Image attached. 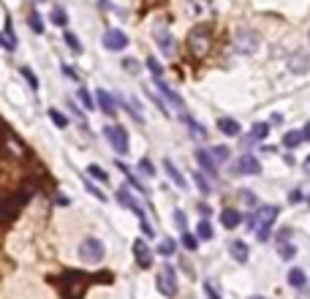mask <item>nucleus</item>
<instances>
[{
	"label": "nucleus",
	"mask_w": 310,
	"mask_h": 299,
	"mask_svg": "<svg viewBox=\"0 0 310 299\" xmlns=\"http://www.w3.org/2000/svg\"><path fill=\"white\" fill-rule=\"evenodd\" d=\"M277 212L280 210H277L275 204H267V207L259 210V215H256V240L259 242H267L272 237V223H275Z\"/></svg>",
	"instance_id": "f257e3e1"
},
{
	"label": "nucleus",
	"mask_w": 310,
	"mask_h": 299,
	"mask_svg": "<svg viewBox=\"0 0 310 299\" xmlns=\"http://www.w3.org/2000/svg\"><path fill=\"white\" fill-rule=\"evenodd\" d=\"M212 46V36L207 27H193L188 36V52L193 54V57H204L207 52H210Z\"/></svg>",
	"instance_id": "f03ea898"
},
{
	"label": "nucleus",
	"mask_w": 310,
	"mask_h": 299,
	"mask_svg": "<svg viewBox=\"0 0 310 299\" xmlns=\"http://www.w3.org/2000/svg\"><path fill=\"white\" fill-rule=\"evenodd\" d=\"M234 46H237V52H242V54H253L259 49V36H256V30H250V27H237L234 30Z\"/></svg>",
	"instance_id": "7ed1b4c3"
},
{
	"label": "nucleus",
	"mask_w": 310,
	"mask_h": 299,
	"mask_svg": "<svg viewBox=\"0 0 310 299\" xmlns=\"http://www.w3.org/2000/svg\"><path fill=\"white\" fill-rule=\"evenodd\" d=\"M79 256H82L84 264H101L103 261V242L95 240V237L82 240V245H79Z\"/></svg>",
	"instance_id": "20e7f679"
},
{
	"label": "nucleus",
	"mask_w": 310,
	"mask_h": 299,
	"mask_svg": "<svg viewBox=\"0 0 310 299\" xmlns=\"http://www.w3.org/2000/svg\"><path fill=\"white\" fill-rule=\"evenodd\" d=\"M103 136H106V141L112 144V150L117 155L128 153V133H125L120 125H106V128H103Z\"/></svg>",
	"instance_id": "39448f33"
},
{
	"label": "nucleus",
	"mask_w": 310,
	"mask_h": 299,
	"mask_svg": "<svg viewBox=\"0 0 310 299\" xmlns=\"http://www.w3.org/2000/svg\"><path fill=\"white\" fill-rule=\"evenodd\" d=\"M158 291L169 299L177 294V272H174V266H163V270L158 272Z\"/></svg>",
	"instance_id": "423d86ee"
},
{
	"label": "nucleus",
	"mask_w": 310,
	"mask_h": 299,
	"mask_svg": "<svg viewBox=\"0 0 310 299\" xmlns=\"http://www.w3.org/2000/svg\"><path fill=\"white\" fill-rule=\"evenodd\" d=\"M234 174H242V177H253V174H259L261 166H259V161L253 158V155H240V158L234 161Z\"/></svg>",
	"instance_id": "0eeeda50"
},
{
	"label": "nucleus",
	"mask_w": 310,
	"mask_h": 299,
	"mask_svg": "<svg viewBox=\"0 0 310 299\" xmlns=\"http://www.w3.org/2000/svg\"><path fill=\"white\" fill-rule=\"evenodd\" d=\"M289 71L291 74H307L310 71V54L305 49H297L289 57Z\"/></svg>",
	"instance_id": "6e6552de"
},
{
	"label": "nucleus",
	"mask_w": 310,
	"mask_h": 299,
	"mask_svg": "<svg viewBox=\"0 0 310 299\" xmlns=\"http://www.w3.org/2000/svg\"><path fill=\"white\" fill-rule=\"evenodd\" d=\"M95 106L101 109L106 117H115L117 114V104H115V96L109 90H98L95 93Z\"/></svg>",
	"instance_id": "1a4fd4ad"
},
{
	"label": "nucleus",
	"mask_w": 310,
	"mask_h": 299,
	"mask_svg": "<svg viewBox=\"0 0 310 299\" xmlns=\"http://www.w3.org/2000/svg\"><path fill=\"white\" fill-rule=\"evenodd\" d=\"M103 46L112 49V52H120V49L128 46V36H125L123 30H109V33L103 36Z\"/></svg>",
	"instance_id": "9d476101"
},
{
	"label": "nucleus",
	"mask_w": 310,
	"mask_h": 299,
	"mask_svg": "<svg viewBox=\"0 0 310 299\" xmlns=\"http://www.w3.org/2000/svg\"><path fill=\"white\" fill-rule=\"evenodd\" d=\"M155 41H158V46H161V52L166 54V57H174V54H177V46H174V38H172L169 30L158 27L155 30Z\"/></svg>",
	"instance_id": "9b49d317"
},
{
	"label": "nucleus",
	"mask_w": 310,
	"mask_h": 299,
	"mask_svg": "<svg viewBox=\"0 0 310 299\" xmlns=\"http://www.w3.org/2000/svg\"><path fill=\"white\" fill-rule=\"evenodd\" d=\"M196 163H199V169H202V174H210V177L218 174V163L207 150H196Z\"/></svg>",
	"instance_id": "f8f14e48"
},
{
	"label": "nucleus",
	"mask_w": 310,
	"mask_h": 299,
	"mask_svg": "<svg viewBox=\"0 0 310 299\" xmlns=\"http://www.w3.org/2000/svg\"><path fill=\"white\" fill-rule=\"evenodd\" d=\"M133 256H136V261L142 270H150V264H153V256H150V248L145 240H136L133 242Z\"/></svg>",
	"instance_id": "ddd939ff"
},
{
	"label": "nucleus",
	"mask_w": 310,
	"mask_h": 299,
	"mask_svg": "<svg viewBox=\"0 0 310 299\" xmlns=\"http://www.w3.org/2000/svg\"><path fill=\"white\" fill-rule=\"evenodd\" d=\"M117 201L123 204V207H128V210H133L139 215V220H145V212H142V207L136 204V199H133V196L125 191V188H120V191H117Z\"/></svg>",
	"instance_id": "4468645a"
},
{
	"label": "nucleus",
	"mask_w": 310,
	"mask_h": 299,
	"mask_svg": "<svg viewBox=\"0 0 310 299\" xmlns=\"http://www.w3.org/2000/svg\"><path fill=\"white\" fill-rule=\"evenodd\" d=\"M220 223H223L226 229H237V226L242 223V212L240 210H223L220 212Z\"/></svg>",
	"instance_id": "2eb2a0df"
},
{
	"label": "nucleus",
	"mask_w": 310,
	"mask_h": 299,
	"mask_svg": "<svg viewBox=\"0 0 310 299\" xmlns=\"http://www.w3.org/2000/svg\"><path fill=\"white\" fill-rule=\"evenodd\" d=\"M218 131L220 133H226V136H240V123L237 120H232V117H220L218 120Z\"/></svg>",
	"instance_id": "dca6fc26"
},
{
	"label": "nucleus",
	"mask_w": 310,
	"mask_h": 299,
	"mask_svg": "<svg viewBox=\"0 0 310 299\" xmlns=\"http://www.w3.org/2000/svg\"><path fill=\"white\" fill-rule=\"evenodd\" d=\"M188 11L193 14V17H207V14L212 11V3H210V0H190Z\"/></svg>",
	"instance_id": "f3484780"
},
{
	"label": "nucleus",
	"mask_w": 310,
	"mask_h": 299,
	"mask_svg": "<svg viewBox=\"0 0 310 299\" xmlns=\"http://www.w3.org/2000/svg\"><path fill=\"white\" fill-rule=\"evenodd\" d=\"M229 250H232V258H234V261H240V264L248 261V245H245L242 240H234L232 245H229Z\"/></svg>",
	"instance_id": "a211bd4d"
},
{
	"label": "nucleus",
	"mask_w": 310,
	"mask_h": 299,
	"mask_svg": "<svg viewBox=\"0 0 310 299\" xmlns=\"http://www.w3.org/2000/svg\"><path fill=\"white\" fill-rule=\"evenodd\" d=\"M163 169H166V174H169V180H172V183L177 185V188H188V183H185V177L180 174V171H177V166H174V163H172L169 158L163 161Z\"/></svg>",
	"instance_id": "6ab92c4d"
},
{
	"label": "nucleus",
	"mask_w": 310,
	"mask_h": 299,
	"mask_svg": "<svg viewBox=\"0 0 310 299\" xmlns=\"http://www.w3.org/2000/svg\"><path fill=\"white\" fill-rule=\"evenodd\" d=\"M155 87H158V90H161L163 96H166V101H172V104L177 106V109H182V98H180L177 93H174V90H172V87H169V84H166L163 79H155Z\"/></svg>",
	"instance_id": "aec40b11"
},
{
	"label": "nucleus",
	"mask_w": 310,
	"mask_h": 299,
	"mask_svg": "<svg viewBox=\"0 0 310 299\" xmlns=\"http://www.w3.org/2000/svg\"><path fill=\"white\" fill-rule=\"evenodd\" d=\"M299 144H302V133L299 131H286L283 133V147L294 150V147H299Z\"/></svg>",
	"instance_id": "412c9836"
},
{
	"label": "nucleus",
	"mask_w": 310,
	"mask_h": 299,
	"mask_svg": "<svg viewBox=\"0 0 310 299\" xmlns=\"http://www.w3.org/2000/svg\"><path fill=\"white\" fill-rule=\"evenodd\" d=\"M117 166L123 169V174H125V180H128V185L133 188V191H139V193H147V188H145V185H142V183H139L136 177L131 174V171H128V166H125V163H117Z\"/></svg>",
	"instance_id": "4be33fe9"
},
{
	"label": "nucleus",
	"mask_w": 310,
	"mask_h": 299,
	"mask_svg": "<svg viewBox=\"0 0 310 299\" xmlns=\"http://www.w3.org/2000/svg\"><path fill=\"white\" fill-rule=\"evenodd\" d=\"M212 234H215V231H212V226L210 223H207V220H199V226H196V240H212Z\"/></svg>",
	"instance_id": "5701e85b"
},
{
	"label": "nucleus",
	"mask_w": 310,
	"mask_h": 299,
	"mask_svg": "<svg viewBox=\"0 0 310 299\" xmlns=\"http://www.w3.org/2000/svg\"><path fill=\"white\" fill-rule=\"evenodd\" d=\"M269 136V125L267 123H256L253 125V131H250V139L253 141H261V139H267Z\"/></svg>",
	"instance_id": "b1692460"
},
{
	"label": "nucleus",
	"mask_w": 310,
	"mask_h": 299,
	"mask_svg": "<svg viewBox=\"0 0 310 299\" xmlns=\"http://www.w3.org/2000/svg\"><path fill=\"white\" fill-rule=\"evenodd\" d=\"M277 253H280L283 261H291V258L297 256V248H294L291 242H280V245H277Z\"/></svg>",
	"instance_id": "393cba45"
},
{
	"label": "nucleus",
	"mask_w": 310,
	"mask_h": 299,
	"mask_svg": "<svg viewBox=\"0 0 310 299\" xmlns=\"http://www.w3.org/2000/svg\"><path fill=\"white\" fill-rule=\"evenodd\" d=\"M289 283H291L294 288H302L307 283V278H305V272H302V270H291L289 272Z\"/></svg>",
	"instance_id": "a878e982"
},
{
	"label": "nucleus",
	"mask_w": 310,
	"mask_h": 299,
	"mask_svg": "<svg viewBox=\"0 0 310 299\" xmlns=\"http://www.w3.org/2000/svg\"><path fill=\"white\" fill-rule=\"evenodd\" d=\"M79 101H82V106L84 109H90V112H93V109H95V96H90V90H79Z\"/></svg>",
	"instance_id": "bb28decb"
},
{
	"label": "nucleus",
	"mask_w": 310,
	"mask_h": 299,
	"mask_svg": "<svg viewBox=\"0 0 310 299\" xmlns=\"http://www.w3.org/2000/svg\"><path fill=\"white\" fill-rule=\"evenodd\" d=\"M63 41L71 46V52H82V44H79V38L71 33V30H66V33H63Z\"/></svg>",
	"instance_id": "cd10ccee"
},
{
	"label": "nucleus",
	"mask_w": 310,
	"mask_h": 299,
	"mask_svg": "<svg viewBox=\"0 0 310 299\" xmlns=\"http://www.w3.org/2000/svg\"><path fill=\"white\" fill-rule=\"evenodd\" d=\"M193 183H196V188H199V191H202L204 196L212 191V188H210V183H207V177L202 174V171H196V174H193Z\"/></svg>",
	"instance_id": "c85d7f7f"
},
{
	"label": "nucleus",
	"mask_w": 310,
	"mask_h": 299,
	"mask_svg": "<svg viewBox=\"0 0 310 299\" xmlns=\"http://www.w3.org/2000/svg\"><path fill=\"white\" fill-rule=\"evenodd\" d=\"M147 68H150V74H153L155 79H163V66H161V63H158L155 57H150V60H147Z\"/></svg>",
	"instance_id": "c756f323"
},
{
	"label": "nucleus",
	"mask_w": 310,
	"mask_h": 299,
	"mask_svg": "<svg viewBox=\"0 0 310 299\" xmlns=\"http://www.w3.org/2000/svg\"><path fill=\"white\" fill-rule=\"evenodd\" d=\"M49 117H52V123L58 125V128H66V125H68V117L63 112H58V109H49Z\"/></svg>",
	"instance_id": "7c9ffc66"
},
{
	"label": "nucleus",
	"mask_w": 310,
	"mask_h": 299,
	"mask_svg": "<svg viewBox=\"0 0 310 299\" xmlns=\"http://www.w3.org/2000/svg\"><path fill=\"white\" fill-rule=\"evenodd\" d=\"M174 250H177V242H174V240H163L161 248H158V253H161V256H172Z\"/></svg>",
	"instance_id": "2f4dec72"
},
{
	"label": "nucleus",
	"mask_w": 310,
	"mask_h": 299,
	"mask_svg": "<svg viewBox=\"0 0 310 299\" xmlns=\"http://www.w3.org/2000/svg\"><path fill=\"white\" fill-rule=\"evenodd\" d=\"M212 158H215V163H223V161H229V147H223V144H220V147H215V150H212Z\"/></svg>",
	"instance_id": "473e14b6"
},
{
	"label": "nucleus",
	"mask_w": 310,
	"mask_h": 299,
	"mask_svg": "<svg viewBox=\"0 0 310 299\" xmlns=\"http://www.w3.org/2000/svg\"><path fill=\"white\" fill-rule=\"evenodd\" d=\"M84 188H87V191H90V193H93V196H95V199H98V201H106V193H103L98 185H93L90 180H84Z\"/></svg>",
	"instance_id": "72a5a7b5"
},
{
	"label": "nucleus",
	"mask_w": 310,
	"mask_h": 299,
	"mask_svg": "<svg viewBox=\"0 0 310 299\" xmlns=\"http://www.w3.org/2000/svg\"><path fill=\"white\" fill-rule=\"evenodd\" d=\"M27 22H30V27H33L36 33H41V30H44V22H41V17H38V11H30Z\"/></svg>",
	"instance_id": "f704fd0d"
},
{
	"label": "nucleus",
	"mask_w": 310,
	"mask_h": 299,
	"mask_svg": "<svg viewBox=\"0 0 310 299\" xmlns=\"http://www.w3.org/2000/svg\"><path fill=\"white\" fill-rule=\"evenodd\" d=\"M22 76L27 79V84L33 90H38V79H36V74H33V68H27V66H22Z\"/></svg>",
	"instance_id": "c9c22d12"
},
{
	"label": "nucleus",
	"mask_w": 310,
	"mask_h": 299,
	"mask_svg": "<svg viewBox=\"0 0 310 299\" xmlns=\"http://www.w3.org/2000/svg\"><path fill=\"white\" fill-rule=\"evenodd\" d=\"M52 22H54V25H66V22H68V17H66V11H63L60 9V6H58V9H52Z\"/></svg>",
	"instance_id": "e433bc0d"
},
{
	"label": "nucleus",
	"mask_w": 310,
	"mask_h": 299,
	"mask_svg": "<svg viewBox=\"0 0 310 299\" xmlns=\"http://www.w3.org/2000/svg\"><path fill=\"white\" fill-rule=\"evenodd\" d=\"M182 245H185L188 250H196V248H199V240H196L190 231H182Z\"/></svg>",
	"instance_id": "4c0bfd02"
},
{
	"label": "nucleus",
	"mask_w": 310,
	"mask_h": 299,
	"mask_svg": "<svg viewBox=\"0 0 310 299\" xmlns=\"http://www.w3.org/2000/svg\"><path fill=\"white\" fill-rule=\"evenodd\" d=\"M139 171H142V174H145V177H153V174H155L153 163H150L147 158H142V161H139Z\"/></svg>",
	"instance_id": "58836bf2"
},
{
	"label": "nucleus",
	"mask_w": 310,
	"mask_h": 299,
	"mask_svg": "<svg viewBox=\"0 0 310 299\" xmlns=\"http://www.w3.org/2000/svg\"><path fill=\"white\" fill-rule=\"evenodd\" d=\"M204 294L210 296V299H223V296H220V291H218L215 286H212L210 280H204Z\"/></svg>",
	"instance_id": "ea45409f"
},
{
	"label": "nucleus",
	"mask_w": 310,
	"mask_h": 299,
	"mask_svg": "<svg viewBox=\"0 0 310 299\" xmlns=\"http://www.w3.org/2000/svg\"><path fill=\"white\" fill-rule=\"evenodd\" d=\"M174 226H177V229L180 231H185L188 229V220H185V215H182V212L177 210V212H174Z\"/></svg>",
	"instance_id": "a19ab883"
},
{
	"label": "nucleus",
	"mask_w": 310,
	"mask_h": 299,
	"mask_svg": "<svg viewBox=\"0 0 310 299\" xmlns=\"http://www.w3.org/2000/svg\"><path fill=\"white\" fill-rule=\"evenodd\" d=\"M87 171H90V174H93L95 180H101V183H103V180H106V171H103V169H98V166H95V163H90V166H87Z\"/></svg>",
	"instance_id": "79ce46f5"
},
{
	"label": "nucleus",
	"mask_w": 310,
	"mask_h": 299,
	"mask_svg": "<svg viewBox=\"0 0 310 299\" xmlns=\"http://www.w3.org/2000/svg\"><path fill=\"white\" fill-rule=\"evenodd\" d=\"M63 74H66V76H68L71 82H76V79H79V76H76V71L71 68V66H63Z\"/></svg>",
	"instance_id": "37998d69"
},
{
	"label": "nucleus",
	"mask_w": 310,
	"mask_h": 299,
	"mask_svg": "<svg viewBox=\"0 0 310 299\" xmlns=\"http://www.w3.org/2000/svg\"><path fill=\"white\" fill-rule=\"evenodd\" d=\"M123 66L128 68V71H133V74L139 71V63H136V60H123Z\"/></svg>",
	"instance_id": "c03bdc74"
},
{
	"label": "nucleus",
	"mask_w": 310,
	"mask_h": 299,
	"mask_svg": "<svg viewBox=\"0 0 310 299\" xmlns=\"http://www.w3.org/2000/svg\"><path fill=\"white\" fill-rule=\"evenodd\" d=\"M289 240H291V229H283L280 237H277V245H280V242H289Z\"/></svg>",
	"instance_id": "a18cd8bd"
},
{
	"label": "nucleus",
	"mask_w": 310,
	"mask_h": 299,
	"mask_svg": "<svg viewBox=\"0 0 310 299\" xmlns=\"http://www.w3.org/2000/svg\"><path fill=\"white\" fill-rule=\"evenodd\" d=\"M142 231H145V237H153V229H150V223H147V220H142Z\"/></svg>",
	"instance_id": "49530a36"
},
{
	"label": "nucleus",
	"mask_w": 310,
	"mask_h": 299,
	"mask_svg": "<svg viewBox=\"0 0 310 299\" xmlns=\"http://www.w3.org/2000/svg\"><path fill=\"white\" fill-rule=\"evenodd\" d=\"M153 101H155V106H158V109H161V112H163V114H169V109H166V106H163V101H161V98H158V96H153Z\"/></svg>",
	"instance_id": "de8ad7c7"
},
{
	"label": "nucleus",
	"mask_w": 310,
	"mask_h": 299,
	"mask_svg": "<svg viewBox=\"0 0 310 299\" xmlns=\"http://www.w3.org/2000/svg\"><path fill=\"white\" fill-rule=\"evenodd\" d=\"M299 133H302V141H310V123H307V125H305V128H302Z\"/></svg>",
	"instance_id": "09e8293b"
},
{
	"label": "nucleus",
	"mask_w": 310,
	"mask_h": 299,
	"mask_svg": "<svg viewBox=\"0 0 310 299\" xmlns=\"http://www.w3.org/2000/svg\"><path fill=\"white\" fill-rule=\"evenodd\" d=\"M199 212H202V218H207V215H210V212H212V210H210V207H207V204H199Z\"/></svg>",
	"instance_id": "8fccbe9b"
},
{
	"label": "nucleus",
	"mask_w": 310,
	"mask_h": 299,
	"mask_svg": "<svg viewBox=\"0 0 310 299\" xmlns=\"http://www.w3.org/2000/svg\"><path fill=\"white\" fill-rule=\"evenodd\" d=\"M305 171H307V174H310V155H307V158H305Z\"/></svg>",
	"instance_id": "3c124183"
},
{
	"label": "nucleus",
	"mask_w": 310,
	"mask_h": 299,
	"mask_svg": "<svg viewBox=\"0 0 310 299\" xmlns=\"http://www.w3.org/2000/svg\"><path fill=\"white\" fill-rule=\"evenodd\" d=\"M250 299H264V296H250Z\"/></svg>",
	"instance_id": "603ef678"
}]
</instances>
